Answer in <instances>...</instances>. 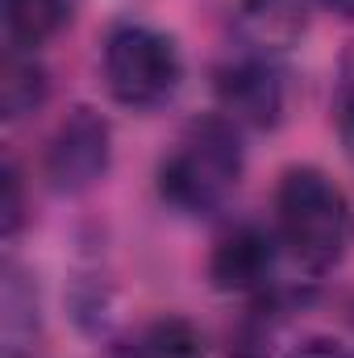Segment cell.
Returning <instances> with one entry per match:
<instances>
[{
    "instance_id": "13",
    "label": "cell",
    "mask_w": 354,
    "mask_h": 358,
    "mask_svg": "<svg viewBox=\"0 0 354 358\" xmlns=\"http://www.w3.org/2000/svg\"><path fill=\"white\" fill-rule=\"evenodd\" d=\"M4 204H0V213H4V242H13L17 234H21V221H25V196H21V171H17V163L8 159L4 163Z\"/></svg>"
},
{
    "instance_id": "11",
    "label": "cell",
    "mask_w": 354,
    "mask_h": 358,
    "mask_svg": "<svg viewBox=\"0 0 354 358\" xmlns=\"http://www.w3.org/2000/svg\"><path fill=\"white\" fill-rule=\"evenodd\" d=\"M117 358H204V338L183 317H159L142 325Z\"/></svg>"
},
{
    "instance_id": "1",
    "label": "cell",
    "mask_w": 354,
    "mask_h": 358,
    "mask_svg": "<svg viewBox=\"0 0 354 358\" xmlns=\"http://www.w3.org/2000/svg\"><path fill=\"white\" fill-rule=\"evenodd\" d=\"M246 171L242 129L225 113L196 117L159 163V196L183 217H213L229 204Z\"/></svg>"
},
{
    "instance_id": "10",
    "label": "cell",
    "mask_w": 354,
    "mask_h": 358,
    "mask_svg": "<svg viewBox=\"0 0 354 358\" xmlns=\"http://www.w3.org/2000/svg\"><path fill=\"white\" fill-rule=\"evenodd\" d=\"M67 25V0H4V38L17 50L46 46Z\"/></svg>"
},
{
    "instance_id": "15",
    "label": "cell",
    "mask_w": 354,
    "mask_h": 358,
    "mask_svg": "<svg viewBox=\"0 0 354 358\" xmlns=\"http://www.w3.org/2000/svg\"><path fill=\"white\" fill-rule=\"evenodd\" d=\"M321 8H330L342 21H354V0H321Z\"/></svg>"
},
{
    "instance_id": "8",
    "label": "cell",
    "mask_w": 354,
    "mask_h": 358,
    "mask_svg": "<svg viewBox=\"0 0 354 358\" xmlns=\"http://www.w3.org/2000/svg\"><path fill=\"white\" fill-rule=\"evenodd\" d=\"M0 350L4 358H34L42 342V317H38V292L34 279L17 263H4V296H0Z\"/></svg>"
},
{
    "instance_id": "4",
    "label": "cell",
    "mask_w": 354,
    "mask_h": 358,
    "mask_svg": "<svg viewBox=\"0 0 354 358\" xmlns=\"http://www.w3.org/2000/svg\"><path fill=\"white\" fill-rule=\"evenodd\" d=\"M108 163H113V129H108V121L88 104H76L55 125V134L46 138L42 179L59 196H80V192L96 187L108 176Z\"/></svg>"
},
{
    "instance_id": "2",
    "label": "cell",
    "mask_w": 354,
    "mask_h": 358,
    "mask_svg": "<svg viewBox=\"0 0 354 358\" xmlns=\"http://www.w3.org/2000/svg\"><path fill=\"white\" fill-rule=\"evenodd\" d=\"M275 234L309 275H325L354 246L351 196L321 167H288L275 187Z\"/></svg>"
},
{
    "instance_id": "9",
    "label": "cell",
    "mask_w": 354,
    "mask_h": 358,
    "mask_svg": "<svg viewBox=\"0 0 354 358\" xmlns=\"http://www.w3.org/2000/svg\"><path fill=\"white\" fill-rule=\"evenodd\" d=\"M46 96H50V76L34 59V50L8 46L4 63H0V108H4V121L13 125V121L38 113L46 104Z\"/></svg>"
},
{
    "instance_id": "7",
    "label": "cell",
    "mask_w": 354,
    "mask_h": 358,
    "mask_svg": "<svg viewBox=\"0 0 354 358\" xmlns=\"http://www.w3.org/2000/svg\"><path fill=\"white\" fill-rule=\"evenodd\" d=\"M317 4L321 0H238L234 34H238L246 55L279 59L309 34Z\"/></svg>"
},
{
    "instance_id": "5",
    "label": "cell",
    "mask_w": 354,
    "mask_h": 358,
    "mask_svg": "<svg viewBox=\"0 0 354 358\" xmlns=\"http://www.w3.org/2000/svg\"><path fill=\"white\" fill-rule=\"evenodd\" d=\"M217 113H225L238 129H275L288 108V84L275 59L263 55H238L213 71Z\"/></svg>"
},
{
    "instance_id": "3",
    "label": "cell",
    "mask_w": 354,
    "mask_h": 358,
    "mask_svg": "<svg viewBox=\"0 0 354 358\" xmlns=\"http://www.w3.org/2000/svg\"><path fill=\"white\" fill-rule=\"evenodd\" d=\"M100 76L117 104L146 113L176 96L183 80V55L171 34L142 25V21H121L104 38Z\"/></svg>"
},
{
    "instance_id": "14",
    "label": "cell",
    "mask_w": 354,
    "mask_h": 358,
    "mask_svg": "<svg viewBox=\"0 0 354 358\" xmlns=\"http://www.w3.org/2000/svg\"><path fill=\"white\" fill-rule=\"evenodd\" d=\"M292 358H354V350L338 338H304L292 350Z\"/></svg>"
},
{
    "instance_id": "12",
    "label": "cell",
    "mask_w": 354,
    "mask_h": 358,
    "mask_svg": "<svg viewBox=\"0 0 354 358\" xmlns=\"http://www.w3.org/2000/svg\"><path fill=\"white\" fill-rule=\"evenodd\" d=\"M330 121L342 142V150L354 159V46L342 55L338 76H334V96H330Z\"/></svg>"
},
{
    "instance_id": "6",
    "label": "cell",
    "mask_w": 354,
    "mask_h": 358,
    "mask_svg": "<svg viewBox=\"0 0 354 358\" xmlns=\"http://www.w3.org/2000/svg\"><path fill=\"white\" fill-rule=\"evenodd\" d=\"M279 267V234L259 221H242L213 242L208 255V283L225 296H263L275 287Z\"/></svg>"
}]
</instances>
